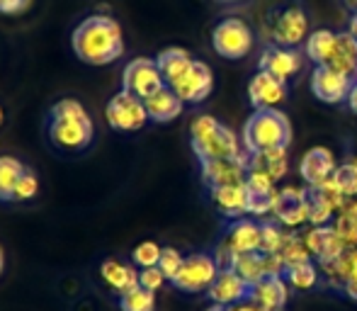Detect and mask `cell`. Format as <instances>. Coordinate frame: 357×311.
<instances>
[{"label":"cell","mask_w":357,"mask_h":311,"mask_svg":"<svg viewBox=\"0 0 357 311\" xmlns=\"http://www.w3.org/2000/svg\"><path fill=\"white\" fill-rule=\"evenodd\" d=\"M73 54L88 66H107L124 54V34L112 15H90L71 34Z\"/></svg>","instance_id":"cell-1"},{"label":"cell","mask_w":357,"mask_h":311,"mask_svg":"<svg viewBox=\"0 0 357 311\" xmlns=\"http://www.w3.org/2000/svg\"><path fill=\"white\" fill-rule=\"evenodd\" d=\"M93 119L73 98H63L49 112V142L63 153H80L93 144Z\"/></svg>","instance_id":"cell-2"},{"label":"cell","mask_w":357,"mask_h":311,"mask_svg":"<svg viewBox=\"0 0 357 311\" xmlns=\"http://www.w3.org/2000/svg\"><path fill=\"white\" fill-rule=\"evenodd\" d=\"M190 144L199 163L221 158H238L245 153L243 142L234 129L221 124L212 114H197L190 124Z\"/></svg>","instance_id":"cell-3"},{"label":"cell","mask_w":357,"mask_h":311,"mask_svg":"<svg viewBox=\"0 0 357 311\" xmlns=\"http://www.w3.org/2000/svg\"><path fill=\"white\" fill-rule=\"evenodd\" d=\"M241 142L248 153L273 151V149H287L291 142V124L280 109H253L245 119Z\"/></svg>","instance_id":"cell-4"},{"label":"cell","mask_w":357,"mask_h":311,"mask_svg":"<svg viewBox=\"0 0 357 311\" xmlns=\"http://www.w3.org/2000/svg\"><path fill=\"white\" fill-rule=\"evenodd\" d=\"M265 29H268L270 44L299 49L301 44H306V39L311 34V20L304 5L296 3V0H289V3L275 5L273 13L265 20Z\"/></svg>","instance_id":"cell-5"},{"label":"cell","mask_w":357,"mask_h":311,"mask_svg":"<svg viewBox=\"0 0 357 311\" xmlns=\"http://www.w3.org/2000/svg\"><path fill=\"white\" fill-rule=\"evenodd\" d=\"M255 44V34L241 17H224L216 22L212 29V47L221 59L229 61H238V59L248 56L250 49Z\"/></svg>","instance_id":"cell-6"},{"label":"cell","mask_w":357,"mask_h":311,"mask_svg":"<svg viewBox=\"0 0 357 311\" xmlns=\"http://www.w3.org/2000/svg\"><path fill=\"white\" fill-rule=\"evenodd\" d=\"M219 273H221V268H219V263H216L214 253H192V255H185L183 268L170 280V285L185 294L209 292V287L214 285Z\"/></svg>","instance_id":"cell-7"},{"label":"cell","mask_w":357,"mask_h":311,"mask_svg":"<svg viewBox=\"0 0 357 311\" xmlns=\"http://www.w3.org/2000/svg\"><path fill=\"white\" fill-rule=\"evenodd\" d=\"M105 117L114 132H139L151 122L144 100L127 93V90H119L117 95L109 98L107 107H105Z\"/></svg>","instance_id":"cell-8"},{"label":"cell","mask_w":357,"mask_h":311,"mask_svg":"<svg viewBox=\"0 0 357 311\" xmlns=\"http://www.w3.org/2000/svg\"><path fill=\"white\" fill-rule=\"evenodd\" d=\"M160 88H165L163 73H160L155 59H132L122 71V90L137 95V98H151L153 93H158Z\"/></svg>","instance_id":"cell-9"},{"label":"cell","mask_w":357,"mask_h":311,"mask_svg":"<svg viewBox=\"0 0 357 311\" xmlns=\"http://www.w3.org/2000/svg\"><path fill=\"white\" fill-rule=\"evenodd\" d=\"M168 88H173L185 105L204 103L214 90V73L207 63L199 61V59H195L192 66L175 80V83H170Z\"/></svg>","instance_id":"cell-10"},{"label":"cell","mask_w":357,"mask_h":311,"mask_svg":"<svg viewBox=\"0 0 357 311\" xmlns=\"http://www.w3.org/2000/svg\"><path fill=\"white\" fill-rule=\"evenodd\" d=\"M355 85V78L345 76L340 71H333L328 66H316L311 73V93L316 100L326 105L348 103V95Z\"/></svg>","instance_id":"cell-11"},{"label":"cell","mask_w":357,"mask_h":311,"mask_svg":"<svg viewBox=\"0 0 357 311\" xmlns=\"http://www.w3.org/2000/svg\"><path fill=\"white\" fill-rule=\"evenodd\" d=\"M273 219L284 229H299L309 224V209H306V190L287 185L278 190L273 207Z\"/></svg>","instance_id":"cell-12"},{"label":"cell","mask_w":357,"mask_h":311,"mask_svg":"<svg viewBox=\"0 0 357 311\" xmlns=\"http://www.w3.org/2000/svg\"><path fill=\"white\" fill-rule=\"evenodd\" d=\"M202 170V183L209 190L226 188V185H243L248 178V151L238 158H221V160H207L199 163Z\"/></svg>","instance_id":"cell-13"},{"label":"cell","mask_w":357,"mask_h":311,"mask_svg":"<svg viewBox=\"0 0 357 311\" xmlns=\"http://www.w3.org/2000/svg\"><path fill=\"white\" fill-rule=\"evenodd\" d=\"M221 245H226L234 253V258L245 253H263V229H260V222L248 217L234 219L226 227Z\"/></svg>","instance_id":"cell-14"},{"label":"cell","mask_w":357,"mask_h":311,"mask_svg":"<svg viewBox=\"0 0 357 311\" xmlns=\"http://www.w3.org/2000/svg\"><path fill=\"white\" fill-rule=\"evenodd\" d=\"M335 168H338L335 153L328 146L309 149L299 160V175L306 183V188H324L326 183L333 180Z\"/></svg>","instance_id":"cell-15"},{"label":"cell","mask_w":357,"mask_h":311,"mask_svg":"<svg viewBox=\"0 0 357 311\" xmlns=\"http://www.w3.org/2000/svg\"><path fill=\"white\" fill-rule=\"evenodd\" d=\"M301 68H304V54L299 49L268 44L263 49V54H260V71L270 73V76L282 80V83L294 78L296 73H301Z\"/></svg>","instance_id":"cell-16"},{"label":"cell","mask_w":357,"mask_h":311,"mask_svg":"<svg viewBox=\"0 0 357 311\" xmlns=\"http://www.w3.org/2000/svg\"><path fill=\"white\" fill-rule=\"evenodd\" d=\"M301 238H304L311 258L319 265L331 263V260L340 258V255L348 250L343 241H340V236L335 234L333 224H331V227H309L301 234Z\"/></svg>","instance_id":"cell-17"},{"label":"cell","mask_w":357,"mask_h":311,"mask_svg":"<svg viewBox=\"0 0 357 311\" xmlns=\"http://www.w3.org/2000/svg\"><path fill=\"white\" fill-rule=\"evenodd\" d=\"M248 100L253 109H278V105L287 100V83L258 68L248 83Z\"/></svg>","instance_id":"cell-18"},{"label":"cell","mask_w":357,"mask_h":311,"mask_svg":"<svg viewBox=\"0 0 357 311\" xmlns=\"http://www.w3.org/2000/svg\"><path fill=\"white\" fill-rule=\"evenodd\" d=\"M248 294L250 285L245 280H241L234 270H221L216 275L214 285L209 287L207 297L216 307H236L241 302H248Z\"/></svg>","instance_id":"cell-19"},{"label":"cell","mask_w":357,"mask_h":311,"mask_svg":"<svg viewBox=\"0 0 357 311\" xmlns=\"http://www.w3.org/2000/svg\"><path fill=\"white\" fill-rule=\"evenodd\" d=\"M287 299H289V285L280 275H268L260 282H255L250 287L248 302H253L255 307L265 311H284Z\"/></svg>","instance_id":"cell-20"},{"label":"cell","mask_w":357,"mask_h":311,"mask_svg":"<svg viewBox=\"0 0 357 311\" xmlns=\"http://www.w3.org/2000/svg\"><path fill=\"white\" fill-rule=\"evenodd\" d=\"M214 207L224 214L226 219H243L248 217V188L243 185H226V188L209 190Z\"/></svg>","instance_id":"cell-21"},{"label":"cell","mask_w":357,"mask_h":311,"mask_svg":"<svg viewBox=\"0 0 357 311\" xmlns=\"http://www.w3.org/2000/svg\"><path fill=\"white\" fill-rule=\"evenodd\" d=\"M144 105H146V112H149V119L155 124L173 122V119H178L185 109V103L178 98V93H175L173 88H168V85L160 88L158 93H153L151 98H146Z\"/></svg>","instance_id":"cell-22"},{"label":"cell","mask_w":357,"mask_h":311,"mask_svg":"<svg viewBox=\"0 0 357 311\" xmlns=\"http://www.w3.org/2000/svg\"><path fill=\"white\" fill-rule=\"evenodd\" d=\"M100 275H102V280L119 294V297L132 292L134 287H139V270L134 268V265L122 263V260L107 258L100 265Z\"/></svg>","instance_id":"cell-23"},{"label":"cell","mask_w":357,"mask_h":311,"mask_svg":"<svg viewBox=\"0 0 357 311\" xmlns=\"http://www.w3.org/2000/svg\"><path fill=\"white\" fill-rule=\"evenodd\" d=\"M326 66L333 68V71L345 73V76H350V78L357 76V39L348 29L338 32L335 47H333V52H331V59Z\"/></svg>","instance_id":"cell-24"},{"label":"cell","mask_w":357,"mask_h":311,"mask_svg":"<svg viewBox=\"0 0 357 311\" xmlns=\"http://www.w3.org/2000/svg\"><path fill=\"white\" fill-rule=\"evenodd\" d=\"M195 56L183 47H170V49H163V52L155 56V63H158L160 73H163V80L165 85L175 83L190 66H192Z\"/></svg>","instance_id":"cell-25"},{"label":"cell","mask_w":357,"mask_h":311,"mask_svg":"<svg viewBox=\"0 0 357 311\" xmlns=\"http://www.w3.org/2000/svg\"><path fill=\"white\" fill-rule=\"evenodd\" d=\"M248 168L263 170L270 178L278 183L289 170V156L287 149H273V151H260V153H248Z\"/></svg>","instance_id":"cell-26"},{"label":"cell","mask_w":357,"mask_h":311,"mask_svg":"<svg viewBox=\"0 0 357 311\" xmlns=\"http://www.w3.org/2000/svg\"><path fill=\"white\" fill-rule=\"evenodd\" d=\"M335 37H338V32H333V29H316V32H311L304 44L306 59L314 61L316 66H326L331 59V52L335 47Z\"/></svg>","instance_id":"cell-27"},{"label":"cell","mask_w":357,"mask_h":311,"mask_svg":"<svg viewBox=\"0 0 357 311\" xmlns=\"http://www.w3.org/2000/svg\"><path fill=\"white\" fill-rule=\"evenodd\" d=\"M231 270L238 275L241 280L253 287L255 282H260L263 278H268V268H265V253H245V255H236Z\"/></svg>","instance_id":"cell-28"},{"label":"cell","mask_w":357,"mask_h":311,"mask_svg":"<svg viewBox=\"0 0 357 311\" xmlns=\"http://www.w3.org/2000/svg\"><path fill=\"white\" fill-rule=\"evenodd\" d=\"M27 165L15 156H0V202H13L15 185L20 183Z\"/></svg>","instance_id":"cell-29"},{"label":"cell","mask_w":357,"mask_h":311,"mask_svg":"<svg viewBox=\"0 0 357 311\" xmlns=\"http://www.w3.org/2000/svg\"><path fill=\"white\" fill-rule=\"evenodd\" d=\"M306 209H309V224L311 227H331L335 219V209L324 197V192L316 188H306Z\"/></svg>","instance_id":"cell-30"},{"label":"cell","mask_w":357,"mask_h":311,"mask_svg":"<svg viewBox=\"0 0 357 311\" xmlns=\"http://www.w3.org/2000/svg\"><path fill=\"white\" fill-rule=\"evenodd\" d=\"M319 263H314V260H306V263H299V265H289V268L284 270V280L289 287L299 289V292H309V289H314L316 285H319Z\"/></svg>","instance_id":"cell-31"},{"label":"cell","mask_w":357,"mask_h":311,"mask_svg":"<svg viewBox=\"0 0 357 311\" xmlns=\"http://www.w3.org/2000/svg\"><path fill=\"white\" fill-rule=\"evenodd\" d=\"M280 258H282V263L289 268V265H299V263H306V260H314L309 253V248H306L304 238H301V234H291L287 232L284 236V243L282 248H280Z\"/></svg>","instance_id":"cell-32"},{"label":"cell","mask_w":357,"mask_h":311,"mask_svg":"<svg viewBox=\"0 0 357 311\" xmlns=\"http://www.w3.org/2000/svg\"><path fill=\"white\" fill-rule=\"evenodd\" d=\"M119 309L122 311H155V292H149L142 285L132 292L119 297Z\"/></svg>","instance_id":"cell-33"},{"label":"cell","mask_w":357,"mask_h":311,"mask_svg":"<svg viewBox=\"0 0 357 311\" xmlns=\"http://www.w3.org/2000/svg\"><path fill=\"white\" fill-rule=\"evenodd\" d=\"M333 183L348 199H357V160L340 163L333 173Z\"/></svg>","instance_id":"cell-34"},{"label":"cell","mask_w":357,"mask_h":311,"mask_svg":"<svg viewBox=\"0 0 357 311\" xmlns=\"http://www.w3.org/2000/svg\"><path fill=\"white\" fill-rule=\"evenodd\" d=\"M160 253H163V248H160L155 241H142V243L132 250V260H134V265H137L139 270L153 268V265H158Z\"/></svg>","instance_id":"cell-35"},{"label":"cell","mask_w":357,"mask_h":311,"mask_svg":"<svg viewBox=\"0 0 357 311\" xmlns=\"http://www.w3.org/2000/svg\"><path fill=\"white\" fill-rule=\"evenodd\" d=\"M260 229H263V253H280L287 236L284 227L270 219V222H260Z\"/></svg>","instance_id":"cell-36"},{"label":"cell","mask_w":357,"mask_h":311,"mask_svg":"<svg viewBox=\"0 0 357 311\" xmlns=\"http://www.w3.org/2000/svg\"><path fill=\"white\" fill-rule=\"evenodd\" d=\"M333 229L345 243V248H357V222L348 212H338L333 219Z\"/></svg>","instance_id":"cell-37"},{"label":"cell","mask_w":357,"mask_h":311,"mask_svg":"<svg viewBox=\"0 0 357 311\" xmlns=\"http://www.w3.org/2000/svg\"><path fill=\"white\" fill-rule=\"evenodd\" d=\"M245 188H248L250 195H275L278 192V183L270 178L263 170H248V178H245Z\"/></svg>","instance_id":"cell-38"},{"label":"cell","mask_w":357,"mask_h":311,"mask_svg":"<svg viewBox=\"0 0 357 311\" xmlns=\"http://www.w3.org/2000/svg\"><path fill=\"white\" fill-rule=\"evenodd\" d=\"M39 192V178L32 173V170H24L20 183L15 185V192H13V202H27V199H34Z\"/></svg>","instance_id":"cell-39"},{"label":"cell","mask_w":357,"mask_h":311,"mask_svg":"<svg viewBox=\"0 0 357 311\" xmlns=\"http://www.w3.org/2000/svg\"><path fill=\"white\" fill-rule=\"evenodd\" d=\"M183 263H185V255L180 253L178 248H163V253H160V260H158V268H160V273L165 275L168 280H173L175 275L180 273V268H183Z\"/></svg>","instance_id":"cell-40"},{"label":"cell","mask_w":357,"mask_h":311,"mask_svg":"<svg viewBox=\"0 0 357 311\" xmlns=\"http://www.w3.org/2000/svg\"><path fill=\"white\" fill-rule=\"evenodd\" d=\"M168 282V278H165L163 273H160L158 265H153V268H144L139 270V285H142L144 289H149V292H158L163 285Z\"/></svg>","instance_id":"cell-41"},{"label":"cell","mask_w":357,"mask_h":311,"mask_svg":"<svg viewBox=\"0 0 357 311\" xmlns=\"http://www.w3.org/2000/svg\"><path fill=\"white\" fill-rule=\"evenodd\" d=\"M32 5V0H0V13L3 15H20Z\"/></svg>","instance_id":"cell-42"},{"label":"cell","mask_w":357,"mask_h":311,"mask_svg":"<svg viewBox=\"0 0 357 311\" xmlns=\"http://www.w3.org/2000/svg\"><path fill=\"white\" fill-rule=\"evenodd\" d=\"M343 294L348 299H353V302H357V263H355V270H353V275H350L348 280L343 282Z\"/></svg>","instance_id":"cell-43"},{"label":"cell","mask_w":357,"mask_h":311,"mask_svg":"<svg viewBox=\"0 0 357 311\" xmlns=\"http://www.w3.org/2000/svg\"><path fill=\"white\" fill-rule=\"evenodd\" d=\"M207 311H265V309L255 307L253 302H241V304H236V307H216V304H212Z\"/></svg>","instance_id":"cell-44"},{"label":"cell","mask_w":357,"mask_h":311,"mask_svg":"<svg viewBox=\"0 0 357 311\" xmlns=\"http://www.w3.org/2000/svg\"><path fill=\"white\" fill-rule=\"evenodd\" d=\"M348 107L357 114V80H355L353 90H350V95H348Z\"/></svg>","instance_id":"cell-45"},{"label":"cell","mask_w":357,"mask_h":311,"mask_svg":"<svg viewBox=\"0 0 357 311\" xmlns=\"http://www.w3.org/2000/svg\"><path fill=\"white\" fill-rule=\"evenodd\" d=\"M348 32L353 34L357 39V15H350V24H348Z\"/></svg>","instance_id":"cell-46"},{"label":"cell","mask_w":357,"mask_h":311,"mask_svg":"<svg viewBox=\"0 0 357 311\" xmlns=\"http://www.w3.org/2000/svg\"><path fill=\"white\" fill-rule=\"evenodd\" d=\"M343 5L350 10V15H357V0H343Z\"/></svg>","instance_id":"cell-47"},{"label":"cell","mask_w":357,"mask_h":311,"mask_svg":"<svg viewBox=\"0 0 357 311\" xmlns=\"http://www.w3.org/2000/svg\"><path fill=\"white\" fill-rule=\"evenodd\" d=\"M216 3H221V5H234V3H241V0H216Z\"/></svg>","instance_id":"cell-48"},{"label":"cell","mask_w":357,"mask_h":311,"mask_svg":"<svg viewBox=\"0 0 357 311\" xmlns=\"http://www.w3.org/2000/svg\"><path fill=\"white\" fill-rule=\"evenodd\" d=\"M3 122H5V112H3V107H0V127H3Z\"/></svg>","instance_id":"cell-49"},{"label":"cell","mask_w":357,"mask_h":311,"mask_svg":"<svg viewBox=\"0 0 357 311\" xmlns=\"http://www.w3.org/2000/svg\"><path fill=\"white\" fill-rule=\"evenodd\" d=\"M3 263H5V260H3V250H0V273H3Z\"/></svg>","instance_id":"cell-50"},{"label":"cell","mask_w":357,"mask_h":311,"mask_svg":"<svg viewBox=\"0 0 357 311\" xmlns=\"http://www.w3.org/2000/svg\"><path fill=\"white\" fill-rule=\"evenodd\" d=\"M355 80H357V76H355Z\"/></svg>","instance_id":"cell-51"}]
</instances>
